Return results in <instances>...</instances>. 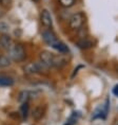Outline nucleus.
<instances>
[{"mask_svg": "<svg viewBox=\"0 0 118 125\" xmlns=\"http://www.w3.org/2000/svg\"><path fill=\"white\" fill-rule=\"evenodd\" d=\"M59 3H60L61 7L63 8H71L73 7L74 3L76 2V0H58Z\"/></svg>", "mask_w": 118, "mask_h": 125, "instance_id": "obj_12", "label": "nucleus"}, {"mask_svg": "<svg viewBox=\"0 0 118 125\" xmlns=\"http://www.w3.org/2000/svg\"><path fill=\"white\" fill-rule=\"evenodd\" d=\"M42 38L44 40V42L46 45L51 46L52 48H54L55 50H57L58 52L62 53H69V48H67V46L66 45L64 42H60L57 36L55 35L54 32H52L51 30H45L42 32Z\"/></svg>", "mask_w": 118, "mask_h": 125, "instance_id": "obj_1", "label": "nucleus"}, {"mask_svg": "<svg viewBox=\"0 0 118 125\" xmlns=\"http://www.w3.org/2000/svg\"><path fill=\"white\" fill-rule=\"evenodd\" d=\"M55 55L54 53L49 52V51H42L39 54L40 62H42L44 65H46L49 68L54 67V61H55Z\"/></svg>", "mask_w": 118, "mask_h": 125, "instance_id": "obj_5", "label": "nucleus"}, {"mask_svg": "<svg viewBox=\"0 0 118 125\" xmlns=\"http://www.w3.org/2000/svg\"><path fill=\"white\" fill-rule=\"evenodd\" d=\"M0 31L3 32V33H7L8 31V27L7 26V24H4V23H0Z\"/></svg>", "mask_w": 118, "mask_h": 125, "instance_id": "obj_15", "label": "nucleus"}, {"mask_svg": "<svg viewBox=\"0 0 118 125\" xmlns=\"http://www.w3.org/2000/svg\"><path fill=\"white\" fill-rule=\"evenodd\" d=\"M27 112H29V104H27V102L22 103V106H21V115H22V117L24 119L27 117Z\"/></svg>", "mask_w": 118, "mask_h": 125, "instance_id": "obj_14", "label": "nucleus"}, {"mask_svg": "<svg viewBox=\"0 0 118 125\" xmlns=\"http://www.w3.org/2000/svg\"><path fill=\"white\" fill-rule=\"evenodd\" d=\"M33 1H34V2H39L40 0H33Z\"/></svg>", "mask_w": 118, "mask_h": 125, "instance_id": "obj_17", "label": "nucleus"}, {"mask_svg": "<svg viewBox=\"0 0 118 125\" xmlns=\"http://www.w3.org/2000/svg\"><path fill=\"white\" fill-rule=\"evenodd\" d=\"M24 72L26 74H46L49 70V67L44 65L42 62H30L24 66Z\"/></svg>", "mask_w": 118, "mask_h": 125, "instance_id": "obj_2", "label": "nucleus"}, {"mask_svg": "<svg viewBox=\"0 0 118 125\" xmlns=\"http://www.w3.org/2000/svg\"><path fill=\"white\" fill-rule=\"evenodd\" d=\"M113 93H114V94L116 95V96H118V85H116V86H115L114 88H113Z\"/></svg>", "mask_w": 118, "mask_h": 125, "instance_id": "obj_16", "label": "nucleus"}, {"mask_svg": "<svg viewBox=\"0 0 118 125\" xmlns=\"http://www.w3.org/2000/svg\"><path fill=\"white\" fill-rule=\"evenodd\" d=\"M11 65L10 58L7 56H0V68H4Z\"/></svg>", "mask_w": 118, "mask_h": 125, "instance_id": "obj_13", "label": "nucleus"}, {"mask_svg": "<svg viewBox=\"0 0 118 125\" xmlns=\"http://www.w3.org/2000/svg\"><path fill=\"white\" fill-rule=\"evenodd\" d=\"M0 46L2 47V48L4 49H8L10 50L12 48V46H13V42H12L11 37L8 36V35H2L1 37H0Z\"/></svg>", "mask_w": 118, "mask_h": 125, "instance_id": "obj_8", "label": "nucleus"}, {"mask_svg": "<svg viewBox=\"0 0 118 125\" xmlns=\"http://www.w3.org/2000/svg\"><path fill=\"white\" fill-rule=\"evenodd\" d=\"M8 51H10V57L13 59L14 62H23L26 57L25 49H24V47L22 45H20V43L13 45Z\"/></svg>", "mask_w": 118, "mask_h": 125, "instance_id": "obj_3", "label": "nucleus"}, {"mask_svg": "<svg viewBox=\"0 0 118 125\" xmlns=\"http://www.w3.org/2000/svg\"><path fill=\"white\" fill-rule=\"evenodd\" d=\"M31 95H32V93L30 91H22V92H20L18 100H19L21 103H25V102H27V100L31 98Z\"/></svg>", "mask_w": 118, "mask_h": 125, "instance_id": "obj_11", "label": "nucleus"}, {"mask_svg": "<svg viewBox=\"0 0 118 125\" xmlns=\"http://www.w3.org/2000/svg\"><path fill=\"white\" fill-rule=\"evenodd\" d=\"M40 21H41L43 27L48 28V29H51L52 28V26H53L52 16L46 9H43L41 11V13H40Z\"/></svg>", "mask_w": 118, "mask_h": 125, "instance_id": "obj_6", "label": "nucleus"}, {"mask_svg": "<svg viewBox=\"0 0 118 125\" xmlns=\"http://www.w3.org/2000/svg\"><path fill=\"white\" fill-rule=\"evenodd\" d=\"M76 45L78 46L80 49H84V50L90 49V48H92V47L94 46V45H93V42H92V40H90V39H88V38H82L81 40L77 42Z\"/></svg>", "mask_w": 118, "mask_h": 125, "instance_id": "obj_9", "label": "nucleus"}, {"mask_svg": "<svg viewBox=\"0 0 118 125\" xmlns=\"http://www.w3.org/2000/svg\"><path fill=\"white\" fill-rule=\"evenodd\" d=\"M85 21V16L82 12H78V13L74 14L71 16L70 20H69V26L72 30L78 31L82 28L83 23Z\"/></svg>", "mask_w": 118, "mask_h": 125, "instance_id": "obj_4", "label": "nucleus"}, {"mask_svg": "<svg viewBox=\"0 0 118 125\" xmlns=\"http://www.w3.org/2000/svg\"><path fill=\"white\" fill-rule=\"evenodd\" d=\"M45 110H46L45 106H42V105L36 106V107L34 108L33 112H32V117H33V119H34L35 121H40L43 117H44Z\"/></svg>", "mask_w": 118, "mask_h": 125, "instance_id": "obj_7", "label": "nucleus"}, {"mask_svg": "<svg viewBox=\"0 0 118 125\" xmlns=\"http://www.w3.org/2000/svg\"><path fill=\"white\" fill-rule=\"evenodd\" d=\"M14 85V80L10 76H4L1 75L0 76V86L2 87H10Z\"/></svg>", "mask_w": 118, "mask_h": 125, "instance_id": "obj_10", "label": "nucleus"}]
</instances>
